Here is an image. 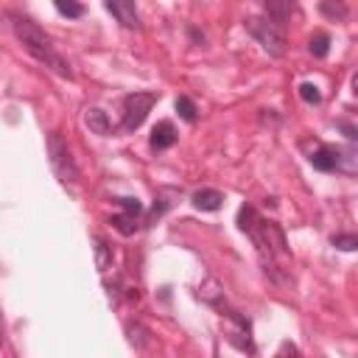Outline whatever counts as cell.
<instances>
[{
    "mask_svg": "<svg viewBox=\"0 0 358 358\" xmlns=\"http://www.w3.org/2000/svg\"><path fill=\"white\" fill-rule=\"evenodd\" d=\"M9 20H12V28H14L17 39L23 42V48H25L39 65H45L48 70H54L56 76H62V78H67V81H73V67H70V62L56 51V45L51 42L48 34H45L34 20H28V17H23V14H9Z\"/></svg>",
    "mask_w": 358,
    "mask_h": 358,
    "instance_id": "obj_1",
    "label": "cell"
},
{
    "mask_svg": "<svg viewBox=\"0 0 358 358\" xmlns=\"http://www.w3.org/2000/svg\"><path fill=\"white\" fill-rule=\"evenodd\" d=\"M157 93L154 90H138V93H129L126 98H123V118H120V129L126 131V134H131V131H138L140 126H143V120L149 118V112H151V107L157 104Z\"/></svg>",
    "mask_w": 358,
    "mask_h": 358,
    "instance_id": "obj_2",
    "label": "cell"
},
{
    "mask_svg": "<svg viewBox=\"0 0 358 358\" xmlns=\"http://www.w3.org/2000/svg\"><path fill=\"white\" fill-rule=\"evenodd\" d=\"M48 157H51V168L59 176V182H65V185L78 182V165H76V160H73V154L59 131L48 134Z\"/></svg>",
    "mask_w": 358,
    "mask_h": 358,
    "instance_id": "obj_3",
    "label": "cell"
},
{
    "mask_svg": "<svg viewBox=\"0 0 358 358\" xmlns=\"http://www.w3.org/2000/svg\"><path fill=\"white\" fill-rule=\"evenodd\" d=\"M244 28L249 31V36L257 39V45H260V48H263L268 56L280 59V56L286 54V34H283L277 25L268 23V20H263V17H246Z\"/></svg>",
    "mask_w": 358,
    "mask_h": 358,
    "instance_id": "obj_4",
    "label": "cell"
},
{
    "mask_svg": "<svg viewBox=\"0 0 358 358\" xmlns=\"http://www.w3.org/2000/svg\"><path fill=\"white\" fill-rule=\"evenodd\" d=\"M107 12L112 17H118V23L123 28H131V31H140V14L138 9H134V3H129V0H107Z\"/></svg>",
    "mask_w": 358,
    "mask_h": 358,
    "instance_id": "obj_5",
    "label": "cell"
},
{
    "mask_svg": "<svg viewBox=\"0 0 358 358\" xmlns=\"http://www.w3.org/2000/svg\"><path fill=\"white\" fill-rule=\"evenodd\" d=\"M263 12H266V17H263V20H268L272 25H277V28L283 31V28H286V23L291 20L294 3H291V0H266V3H263Z\"/></svg>",
    "mask_w": 358,
    "mask_h": 358,
    "instance_id": "obj_6",
    "label": "cell"
},
{
    "mask_svg": "<svg viewBox=\"0 0 358 358\" xmlns=\"http://www.w3.org/2000/svg\"><path fill=\"white\" fill-rule=\"evenodd\" d=\"M308 162L317 168V171L330 173V171H336V149H333V146H325V143H317V149L308 154Z\"/></svg>",
    "mask_w": 358,
    "mask_h": 358,
    "instance_id": "obj_7",
    "label": "cell"
},
{
    "mask_svg": "<svg viewBox=\"0 0 358 358\" xmlns=\"http://www.w3.org/2000/svg\"><path fill=\"white\" fill-rule=\"evenodd\" d=\"M176 143V129H173V123L171 120H160L157 126H154V131H151V149L154 151H165V149H171Z\"/></svg>",
    "mask_w": 358,
    "mask_h": 358,
    "instance_id": "obj_8",
    "label": "cell"
},
{
    "mask_svg": "<svg viewBox=\"0 0 358 358\" xmlns=\"http://www.w3.org/2000/svg\"><path fill=\"white\" fill-rule=\"evenodd\" d=\"M191 202H193V207L202 210V213H215V210L221 207V202H224V193L215 191V188H202V191L193 193Z\"/></svg>",
    "mask_w": 358,
    "mask_h": 358,
    "instance_id": "obj_9",
    "label": "cell"
},
{
    "mask_svg": "<svg viewBox=\"0 0 358 358\" xmlns=\"http://www.w3.org/2000/svg\"><path fill=\"white\" fill-rule=\"evenodd\" d=\"M84 123H87V129H90V131H93V134H101V138H107V134L112 131L109 115H107L104 109H98V107L87 109V115H84Z\"/></svg>",
    "mask_w": 358,
    "mask_h": 358,
    "instance_id": "obj_10",
    "label": "cell"
},
{
    "mask_svg": "<svg viewBox=\"0 0 358 358\" xmlns=\"http://www.w3.org/2000/svg\"><path fill=\"white\" fill-rule=\"evenodd\" d=\"M199 299L207 302V305H213V308H224V288H221V283H218L215 277L202 280V286H199Z\"/></svg>",
    "mask_w": 358,
    "mask_h": 358,
    "instance_id": "obj_11",
    "label": "cell"
},
{
    "mask_svg": "<svg viewBox=\"0 0 358 358\" xmlns=\"http://www.w3.org/2000/svg\"><path fill=\"white\" fill-rule=\"evenodd\" d=\"M308 51L313 54V59H325L330 54V36L328 34H313L310 36V45H308Z\"/></svg>",
    "mask_w": 358,
    "mask_h": 358,
    "instance_id": "obj_12",
    "label": "cell"
},
{
    "mask_svg": "<svg viewBox=\"0 0 358 358\" xmlns=\"http://www.w3.org/2000/svg\"><path fill=\"white\" fill-rule=\"evenodd\" d=\"M112 266V246L101 238H96V268L98 272H107V268Z\"/></svg>",
    "mask_w": 358,
    "mask_h": 358,
    "instance_id": "obj_13",
    "label": "cell"
},
{
    "mask_svg": "<svg viewBox=\"0 0 358 358\" xmlns=\"http://www.w3.org/2000/svg\"><path fill=\"white\" fill-rule=\"evenodd\" d=\"M112 227L120 233V235H134V233H138V221H134V215H112Z\"/></svg>",
    "mask_w": 358,
    "mask_h": 358,
    "instance_id": "obj_14",
    "label": "cell"
},
{
    "mask_svg": "<svg viewBox=\"0 0 358 358\" xmlns=\"http://www.w3.org/2000/svg\"><path fill=\"white\" fill-rule=\"evenodd\" d=\"M319 12H322L325 17H330V20H336V23H341V20L347 17V6H344V3H333V0H322Z\"/></svg>",
    "mask_w": 358,
    "mask_h": 358,
    "instance_id": "obj_15",
    "label": "cell"
},
{
    "mask_svg": "<svg viewBox=\"0 0 358 358\" xmlns=\"http://www.w3.org/2000/svg\"><path fill=\"white\" fill-rule=\"evenodd\" d=\"M176 112H179V118L188 120V123L196 120V104H193L191 98H185V96H179V98H176Z\"/></svg>",
    "mask_w": 358,
    "mask_h": 358,
    "instance_id": "obj_16",
    "label": "cell"
},
{
    "mask_svg": "<svg viewBox=\"0 0 358 358\" xmlns=\"http://www.w3.org/2000/svg\"><path fill=\"white\" fill-rule=\"evenodd\" d=\"M330 244H333L336 249H341V252H352V249H358V235H352V233H339V235L330 238Z\"/></svg>",
    "mask_w": 358,
    "mask_h": 358,
    "instance_id": "obj_17",
    "label": "cell"
},
{
    "mask_svg": "<svg viewBox=\"0 0 358 358\" xmlns=\"http://www.w3.org/2000/svg\"><path fill=\"white\" fill-rule=\"evenodd\" d=\"M299 98H302L305 104H322V93H319V87H317V84H310V81L299 84Z\"/></svg>",
    "mask_w": 358,
    "mask_h": 358,
    "instance_id": "obj_18",
    "label": "cell"
},
{
    "mask_svg": "<svg viewBox=\"0 0 358 358\" xmlns=\"http://www.w3.org/2000/svg\"><path fill=\"white\" fill-rule=\"evenodd\" d=\"M56 12L62 14V17H73V20H78V17H84V6L81 3H73V0H56Z\"/></svg>",
    "mask_w": 358,
    "mask_h": 358,
    "instance_id": "obj_19",
    "label": "cell"
},
{
    "mask_svg": "<svg viewBox=\"0 0 358 358\" xmlns=\"http://www.w3.org/2000/svg\"><path fill=\"white\" fill-rule=\"evenodd\" d=\"M118 204H120L123 215H140V213H143V204H140L138 199H131V196H123V199H118Z\"/></svg>",
    "mask_w": 358,
    "mask_h": 358,
    "instance_id": "obj_20",
    "label": "cell"
},
{
    "mask_svg": "<svg viewBox=\"0 0 358 358\" xmlns=\"http://www.w3.org/2000/svg\"><path fill=\"white\" fill-rule=\"evenodd\" d=\"M275 358H302V352H299V347L294 341H283Z\"/></svg>",
    "mask_w": 358,
    "mask_h": 358,
    "instance_id": "obj_21",
    "label": "cell"
},
{
    "mask_svg": "<svg viewBox=\"0 0 358 358\" xmlns=\"http://www.w3.org/2000/svg\"><path fill=\"white\" fill-rule=\"evenodd\" d=\"M339 126H341V131H344V138H347V140H358L355 126H350V123H339Z\"/></svg>",
    "mask_w": 358,
    "mask_h": 358,
    "instance_id": "obj_22",
    "label": "cell"
}]
</instances>
